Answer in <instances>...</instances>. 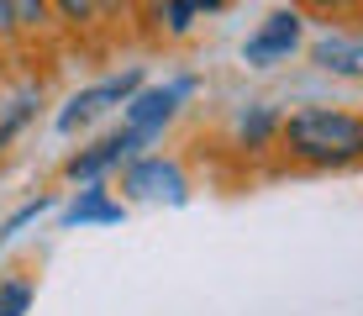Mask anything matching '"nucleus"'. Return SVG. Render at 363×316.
<instances>
[{
	"mask_svg": "<svg viewBox=\"0 0 363 316\" xmlns=\"http://www.w3.org/2000/svg\"><path fill=\"white\" fill-rule=\"evenodd\" d=\"M279 148L306 169H347L363 158V116L342 106H300L279 126Z\"/></svg>",
	"mask_w": 363,
	"mask_h": 316,
	"instance_id": "1",
	"label": "nucleus"
},
{
	"mask_svg": "<svg viewBox=\"0 0 363 316\" xmlns=\"http://www.w3.org/2000/svg\"><path fill=\"white\" fill-rule=\"evenodd\" d=\"M143 148H147V137H137L132 126H116V132H106L100 143L79 148V153L64 163V174L74 185H100L111 169H127L132 158H143Z\"/></svg>",
	"mask_w": 363,
	"mask_h": 316,
	"instance_id": "2",
	"label": "nucleus"
},
{
	"mask_svg": "<svg viewBox=\"0 0 363 316\" xmlns=\"http://www.w3.org/2000/svg\"><path fill=\"white\" fill-rule=\"evenodd\" d=\"M143 90V69H127V74H111V80L90 85V90L69 95V106L58 111V132H79V126H90L95 116H106L111 106H127V100Z\"/></svg>",
	"mask_w": 363,
	"mask_h": 316,
	"instance_id": "3",
	"label": "nucleus"
},
{
	"mask_svg": "<svg viewBox=\"0 0 363 316\" xmlns=\"http://www.w3.org/2000/svg\"><path fill=\"white\" fill-rule=\"evenodd\" d=\"M121 190H127L132 200H169V206H179L184 195H190V180H184V169L164 153H143L132 158L127 169H121Z\"/></svg>",
	"mask_w": 363,
	"mask_h": 316,
	"instance_id": "4",
	"label": "nucleus"
},
{
	"mask_svg": "<svg viewBox=\"0 0 363 316\" xmlns=\"http://www.w3.org/2000/svg\"><path fill=\"white\" fill-rule=\"evenodd\" d=\"M300 32H306V11L300 6H284V11H269L264 27L242 43V58L253 63V69H269V63L290 58L300 48Z\"/></svg>",
	"mask_w": 363,
	"mask_h": 316,
	"instance_id": "5",
	"label": "nucleus"
},
{
	"mask_svg": "<svg viewBox=\"0 0 363 316\" xmlns=\"http://www.w3.org/2000/svg\"><path fill=\"white\" fill-rule=\"evenodd\" d=\"M190 95V80H174V85H153V90H137L127 100V116H121V126H132L137 137H147L153 143L164 126L179 116V100Z\"/></svg>",
	"mask_w": 363,
	"mask_h": 316,
	"instance_id": "6",
	"label": "nucleus"
},
{
	"mask_svg": "<svg viewBox=\"0 0 363 316\" xmlns=\"http://www.w3.org/2000/svg\"><path fill=\"white\" fill-rule=\"evenodd\" d=\"M311 63L342 80H363V32H327L311 43Z\"/></svg>",
	"mask_w": 363,
	"mask_h": 316,
	"instance_id": "7",
	"label": "nucleus"
},
{
	"mask_svg": "<svg viewBox=\"0 0 363 316\" xmlns=\"http://www.w3.org/2000/svg\"><path fill=\"white\" fill-rule=\"evenodd\" d=\"M121 217H127V206L111 200V190H100V185H84L64 211L69 227H95V222H121Z\"/></svg>",
	"mask_w": 363,
	"mask_h": 316,
	"instance_id": "8",
	"label": "nucleus"
},
{
	"mask_svg": "<svg viewBox=\"0 0 363 316\" xmlns=\"http://www.w3.org/2000/svg\"><path fill=\"white\" fill-rule=\"evenodd\" d=\"M279 126H284V121L274 116L269 106H253V111L242 116V126H237V132H242L247 148H269V137H279Z\"/></svg>",
	"mask_w": 363,
	"mask_h": 316,
	"instance_id": "9",
	"label": "nucleus"
},
{
	"mask_svg": "<svg viewBox=\"0 0 363 316\" xmlns=\"http://www.w3.org/2000/svg\"><path fill=\"white\" fill-rule=\"evenodd\" d=\"M11 16H16V32H48L53 27V0H11Z\"/></svg>",
	"mask_w": 363,
	"mask_h": 316,
	"instance_id": "10",
	"label": "nucleus"
},
{
	"mask_svg": "<svg viewBox=\"0 0 363 316\" xmlns=\"http://www.w3.org/2000/svg\"><path fill=\"white\" fill-rule=\"evenodd\" d=\"M53 16L69 32H84V27H95V0H53Z\"/></svg>",
	"mask_w": 363,
	"mask_h": 316,
	"instance_id": "11",
	"label": "nucleus"
},
{
	"mask_svg": "<svg viewBox=\"0 0 363 316\" xmlns=\"http://www.w3.org/2000/svg\"><path fill=\"white\" fill-rule=\"evenodd\" d=\"M32 111H37V85H27V90H21V95H16V100L6 106V116H0V143H6V137H11V132L21 126V121L32 116Z\"/></svg>",
	"mask_w": 363,
	"mask_h": 316,
	"instance_id": "12",
	"label": "nucleus"
},
{
	"mask_svg": "<svg viewBox=\"0 0 363 316\" xmlns=\"http://www.w3.org/2000/svg\"><path fill=\"white\" fill-rule=\"evenodd\" d=\"M32 280H0V316H27Z\"/></svg>",
	"mask_w": 363,
	"mask_h": 316,
	"instance_id": "13",
	"label": "nucleus"
},
{
	"mask_svg": "<svg viewBox=\"0 0 363 316\" xmlns=\"http://www.w3.org/2000/svg\"><path fill=\"white\" fill-rule=\"evenodd\" d=\"M43 211H48V200H43V195H37V200H32V206H21V211H16V217H11V222H6V232H0V237H11V232H21V227H27L32 217H43Z\"/></svg>",
	"mask_w": 363,
	"mask_h": 316,
	"instance_id": "14",
	"label": "nucleus"
},
{
	"mask_svg": "<svg viewBox=\"0 0 363 316\" xmlns=\"http://www.w3.org/2000/svg\"><path fill=\"white\" fill-rule=\"evenodd\" d=\"M132 0H95V21H111V16H127Z\"/></svg>",
	"mask_w": 363,
	"mask_h": 316,
	"instance_id": "15",
	"label": "nucleus"
},
{
	"mask_svg": "<svg viewBox=\"0 0 363 316\" xmlns=\"http://www.w3.org/2000/svg\"><path fill=\"white\" fill-rule=\"evenodd\" d=\"M221 6H227V0H190L195 16H211V11H221Z\"/></svg>",
	"mask_w": 363,
	"mask_h": 316,
	"instance_id": "16",
	"label": "nucleus"
},
{
	"mask_svg": "<svg viewBox=\"0 0 363 316\" xmlns=\"http://www.w3.org/2000/svg\"><path fill=\"white\" fill-rule=\"evenodd\" d=\"M0 74H6V43H0Z\"/></svg>",
	"mask_w": 363,
	"mask_h": 316,
	"instance_id": "17",
	"label": "nucleus"
},
{
	"mask_svg": "<svg viewBox=\"0 0 363 316\" xmlns=\"http://www.w3.org/2000/svg\"><path fill=\"white\" fill-rule=\"evenodd\" d=\"M295 6H311V0H295Z\"/></svg>",
	"mask_w": 363,
	"mask_h": 316,
	"instance_id": "18",
	"label": "nucleus"
}]
</instances>
